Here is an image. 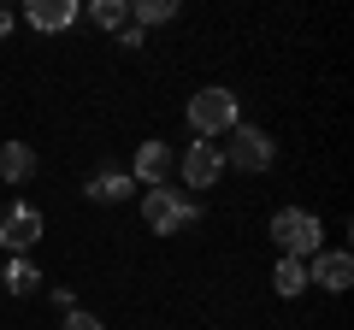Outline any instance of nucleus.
I'll return each mask as SVG.
<instances>
[{
    "mask_svg": "<svg viewBox=\"0 0 354 330\" xmlns=\"http://www.w3.org/2000/svg\"><path fill=\"white\" fill-rule=\"evenodd\" d=\"M272 159H278V142L266 136L260 124H236V130H225L218 165H236V171H272Z\"/></svg>",
    "mask_w": 354,
    "mask_h": 330,
    "instance_id": "nucleus-1",
    "label": "nucleus"
},
{
    "mask_svg": "<svg viewBox=\"0 0 354 330\" xmlns=\"http://www.w3.org/2000/svg\"><path fill=\"white\" fill-rule=\"evenodd\" d=\"M319 218L301 213V206H283V213H272V242H278L283 260H313L319 254Z\"/></svg>",
    "mask_w": 354,
    "mask_h": 330,
    "instance_id": "nucleus-2",
    "label": "nucleus"
},
{
    "mask_svg": "<svg viewBox=\"0 0 354 330\" xmlns=\"http://www.w3.org/2000/svg\"><path fill=\"white\" fill-rule=\"evenodd\" d=\"M242 113H236V95L230 89H201L189 95V130L195 136H225V130H236Z\"/></svg>",
    "mask_w": 354,
    "mask_h": 330,
    "instance_id": "nucleus-3",
    "label": "nucleus"
},
{
    "mask_svg": "<svg viewBox=\"0 0 354 330\" xmlns=\"http://www.w3.org/2000/svg\"><path fill=\"white\" fill-rule=\"evenodd\" d=\"M142 224H148L153 236H177L183 224H195V206L177 201V189H148L142 195Z\"/></svg>",
    "mask_w": 354,
    "mask_h": 330,
    "instance_id": "nucleus-4",
    "label": "nucleus"
},
{
    "mask_svg": "<svg viewBox=\"0 0 354 330\" xmlns=\"http://www.w3.org/2000/svg\"><path fill=\"white\" fill-rule=\"evenodd\" d=\"M0 242H6V248H12V254H30V248H36L41 242V213L36 206H6V218H0Z\"/></svg>",
    "mask_w": 354,
    "mask_h": 330,
    "instance_id": "nucleus-5",
    "label": "nucleus"
},
{
    "mask_svg": "<svg viewBox=\"0 0 354 330\" xmlns=\"http://www.w3.org/2000/svg\"><path fill=\"white\" fill-rule=\"evenodd\" d=\"M307 283H319V289L342 295V289L354 283V260L342 254V248H337V254H313V260H307Z\"/></svg>",
    "mask_w": 354,
    "mask_h": 330,
    "instance_id": "nucleus-6",
    "label": "nucleus"
},
{
    "mask_svg": "<svg viewBox=\"0 0 354 330\" xmlns=\"http://www.w3.org/2000/svg\"><path fill=\"white\" fill-rule=\"evenodd\" d=\"M130 177L148 183V189H165V177H171V148L165 142H142L136 159H130Z\"/></svg>",
    "mask_w": 354,
    "mask_h": 330,
    "instance_id": "nucleus-7",
    "label": "nucleus"
},
{
    "mask_svg": "<svg viewBox=\"0 0 354 330\" xmlns=\"http://www.w3.org/2000/svg\"><path fill=\"white\" fill-rule=\"evenodd\" d=\"M218 171H225V165H218V142H195V148L183 153V183H189V189H213Z\"/></svg>",
    "mask_w": 354,
    "mask_h": 330,
    "instance_id": "nucleus-8",
    "label": "nucleus"
},
{
    "mask_svg": "<svg viewBox=\"0 0 354 330\" xmlns=\"http://www.w3.org/2000/svg\"><path fill=\"white\" fill-rule=\"evenodd\" d=\"M24 24L30 30H48V36H53V30H71L77 24V0H30Z\"/></svg>",
    "mask_w": 354,
    "mask_h": 330,
    "instance_id": "nucleus-9",
    "label": "nucleus"
},
{
    "mask_svg": "<svg viewBox=\"0 0 354 330\" xmlns=\"http://www.w3.org/2000/svg\"><path fill=\"white\" fill-rule=\"evenodd\" d=\"M36 177V148L30 142H0V183H24Z\"/></svg>",
    "mask_w": 354,
    "mask_h": 330,
    "instance_id": "nucleus-10",
    "label": "nucleus"
},
{
    "mask_svg": "<svg viewBox=\"0 0 354 330\" xmlns=\"http://www.w3.org/2000/svg\"><path fill=\"white\" fill-rule=\"evenodd\" d=\"M272 289H278L283 301H295V295L307 289V260H278V278H272Z\"/></svg>",
    "mask_w": 354,
    "mask_h": 330,
    "instance_id": "nucleus-11",
    "label": "nucleus"
},
{
    "mask_svg": "<svg viewBox=\"0 0 354 330\" xmlns=\"http://www.w3.org/2000/svg\"><path fill=\"white\" fill-rule=\"evenodd\" d=\"M130 183H136L130 171H101V177L88 183V201H124V195H130Z\"/></svg>",
    "mask_w": 354,
    "mask_h": 330,
    "instance_id": "nucleus-12",
    "label": "nucleus"
},
{
    "mask_svg": "<svg viewBox=\"0 0 354 330\" xmlns=\"http://www.w3.org/2000/svg\"><path fill=\"white\" fill-rule=\"evenodd\" d=\"M165 18H177V0H130V24H165Z\"/></svg>",
    "mask_w": 354,
    "mask_h": 330,
    "instance_id": "nucleus-13",
    "label": "nucleus"
},
{
    "mask_svg": "<svg viewBox=\"0 0 354 330\" xmlns=\"http://www.w3.org/2000/svg\"><path fill=\"white\" fill-rule=\"evenodd\" d=\"M88 18H95L101 30H113V36H118V30L130 24V6H124V0H95V6H88Z\"/></svg>",
    "mask_w": 354,
    "mask_h": 330,
    "instance_id": "nucleus-14",
    "label": "nucleus"
},
{
    "mask_svg": "<svg viewBox=\"0 0 354 330\" xmlns=\"http://www.w3.org/2000/svg\"><path fill=\"white\" fill-rule=\"evenodd\" d=\"M36 283H41V271H36V266H30V260H24V254H18V260H12V266H6V289H12V295H30V289H36Z\"/></svg>",
    "mask_w": 354,
    "mask_h": 330,
    "instance_id": "nucleus-15",
    "label": "nucleus"
},
{
    "mask_svg": "<svg viewBox=\"0 0 354 330\" xmlns=\"http://www.w3.org/2000/svg\"><path fill=\"white\" fill-rule=\"evenodd\" d=\"M65 330H101V318H95V313H77V307H71V313H65Z\"/></svg>",
    "mask_w": 354,
    "mask_h": 330,
    "instance_id": "nucleus-16",
    "label": "nucleus"
},
{
    "mask_svg": "<svg viewBox=\"0 0 354 330\" xmlns=\"http://www.w3.org/2000/svg\"><path fill=\"white\" fill-rule=\"evenodd\" d=\"M118 48L136 53V48H142V30H136V24H124V30H118Z\"/></svg>",
    "mask_w": 354,
    "mask_h": 330,
    "instance_id": "nucleus-17",
    "label": "nucleus"
},
{
    "mask_svg": "<svg viewBox=\"0 0 354 330\" xmlns=\"http://www.w3.org/2000/svg\"><path fill=\"white\" fill-rule=\"evenodd\" d=\"M6 30H12V12H6V6H0V41H6Z\"/></svg>",
    "mask_w": 354,
    "mask_h": 330,
    "instance_id": "nucleus-18",
    "label": "nucleus"
}]
</instances>
